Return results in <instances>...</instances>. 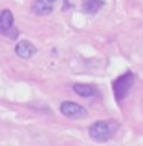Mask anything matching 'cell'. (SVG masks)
<instances>
[{"label":"cell","mask_w":143,"mask_h":146,"mask_svg":"<svg viewBox=\"0 0 143 146\" xmlns=\"http://www.w3.org/2000/svg\"><path fill=\"white\" fill-rule=\"evenodd\" d=\"M119 123L116 120H99L88 128V134L94 141H107L116 134Z\"/></svg>","instance_id":"obj_1"},{"label":"cell","mask_w":143,"mask_h":146,"mask_svg":"<svg viewBox=\"0 0 143 146\" xmlns=\"http://www.w3.org/2000/svg\"><path fill=\"white\" fill-rule=\"evenodd\" d=\"M0 34L8 38H17V29L14 26V14L9 9H3L0 12Z\"/></svg>","instance_id":"obj_3"},{"label":"cell","mask_w":143,"mask_h":146,"mask_svg":"<svg viewBox=\"0 0 143 146\" xmlns=\"http://www.w3.org/2000/svg\"><path fill=\"white\" fill-rule=\"evenodd\" d=\"M59 111L69 119H81V117L87 116V111H85V108L82 107V105L76 104V102H70V100L63 102L61 107H59Z\"/></svg>","instance_id":"obj_4"},{"label":"cell","mask_w":143,"mask_h":146,"mask_svg":"<svg viewBox=\"0 0 143 146\" xmlns=\"http://www.w3.org/2000/svg\"><path fill=\"white\" fill-rule=\"evenodd\" d=\"M47 2H49V3H52V5H53L55 2H57V0H47Z\"/></svg>","instance_id":"obj_9"},{"label":"cell","mask_w":143,"mask_h":146,"mask_svg":"<svg viewBox=\"0 0 143 146\" xmlns=\"http://www.w3.org/2000/svg\"><path fill=\"white\" fill-rule=\"evenodd\" d=\"M105 0H82V11L85 14H96L104 8Z\"/></svg>","instance_id":"obj_8"},{"label":"cell","mask_w":143,"mask_h":146,"mask_svg":"<svg viewBox=\"0 0 143 146\" xmlns=\"http://www.w3.org/2000/svg\"><path fill=\"white\" fill-rule=\"evenodd\" d=\"M32 11L37 15H47L53 11V6L47 0H34L32 2Z\"/></svg>","instance_id":"obj_7"},{"label":"cell","mask_w":143,"mask_h":146,"mask_svg":"<svg viewBox=\"0 0 143 146\" xmlns=\"http://www.w3.org/2000/svg\"><path fill=\"white\" fill-rule=\"evenodd\" d=\"M15 53H17V56H20L23 59H29L37 53V47L31 43V41L23 40L15 46Z\"/></svg>","instance_id":"obj_5"},{"label":"cell","mask_w":143,"mask_h":146,"mask_svg":"<svg viewBox=\"0 0 143 146\" xmlns=\"http://www.w3.org/2000/svg\"><path fill=\"white\" fill-rule=\"evenodd\" d=\"M132 84H134V73L132 72H125L123 75H120L117 79H114L113 82V91L116 99L120 102L128 96L130 90L132 88Z\"/></svg>","instance_id":"obj_2"},{"label":"cell","mask_w":143,"mask_h":146,"mask_svg":"<svg viewBox=\"0 0 143 146\" xmlns=\"http://www.w3.org/2000/svg\"><path fill=\"white\" fill-rule=\"evenodd\" d=\"M73 90L81 98H93V96L99 94V90L91 84H75L73 85Z\"/></svg>","instance_id":"obj_6"}]
</instances>
